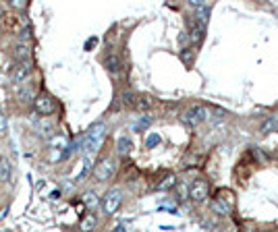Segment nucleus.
<instances>
[{
  "label": "nucleus",
  "instance_id": "f257e3e1",
  "mask_svg": "<svg viewBox=\"0 0 278 232\" xmlns=\"http://www.w3.org/2000/svg\"><path fill=\"white\" fill-rule=\"evenodd\" d=\"M104 133H106V125H104V123H94V125L87 129V133H85V137H83V151L87 153V158L94 156V153L100 149V145H102V141H104Z\"/></svg>",
  "mask_w": 278,
  "mask_h": 232
},
{
  "label": "nucleus",
  "instance_id": "f03ea898",
  "mask_svg": "<svg viewBox=\"0 0 278 232\" xmlns=\"http://www.w3.org/2000/svg\"><path fill=\"white\" fill-rule=\"evenodd\" d=\"M212 211L218 214V216H231L233 214V207H235V193L229 191V189H222L214 195L212 203H210Z\"/></svg>",
  "mask_w": 278,
  "mask_h": 232
},
{
  "label": "nucleus",
  "instance_id": "7ed1b4c3",
  "mask_svg": "<svg viewBox=\"0 0 278 232\" xmlns=\"http://www.w3.org/2000/svg\"><path fill=\"white\" fill-rule=\"evenodd\" d=\"M208 116H210V108H206L201 104H195L185 112V123H189L191 127H197V125L208 121Z\"/></svg>",
  "mask_w": 278,
  "mask_h": 232
},
{
  "label": "nucleus",
  "instance_id": "20e7f679",
  "mask_svg": "<svg viewBox=\"0 0 278 232\" xmlns=\"http://www.w3.org/2000/svg\"><path fill=\"white\" fill-rule=\"evenodd\" d=\"M121 203H123V193L119 189H110L102 199V209L106 214H115L121 207Z\"/></svg>",
  "mask_w": 278,
  "mask_h": 232
},
{
  "label": "nucleus",
  "instance_id": "39448f33",
  "mask_svg": "<svg viewBox=\"0 0 278 232\" xmlns=\"http://www.w3.org/2000/svg\"><path fill=\"white\" fill-rule=\"evenodd\" d=\"M208 193H210V183L206 179H195L187 195L191 197V201H197L199 203V201H206Z\"/></svg>",
  "mask_w": 278,
  "mask_h": 232
},
{
  "label": "nucleus",
  "instance_id": "423d86ee",
  "mask_svg": "<svg viewBox=\"0 0 278 232\" xmlns=\"http://www.w3.org/2000/svg\"><path fill=\"white\" fill-rule=\"evenodd\" d=\"M94 174H96V179L98 181H108V179H113V174H115V160L113 158H106L102 160L96 168H94Z\"/></svg>",
  "mask_w": 278,
  "mask_h": 232
},
{
  "label": "nucleus",
  "instance_id": "0eeeda50",
  "mask_svg": "<svg viewBox=\"0 0 278 232\" xmlns=\"http://www.w3.org/2000/svg\"><path fill=\"white\" fill-rule=\"evenodd\" d=\"M191 9L195 11V23H199V25H203V27H206L212 5H206V3H199V0H195V3H191Z\"/></svg>",
  "mask_w": 278,
  "mask_h": 232
},
{
  "label": "nucleus",
  "instance_id": "6e6552de",
  "mask_svg": "<svg viewBox=\"0 0 278 232\" xmlns=\"http://www.w3.org/2000/svg\"><path fill=\"white\" fill-rule=\"evenodd\" d=\"M31 75V61H25V63H17L15 67H13V81L15 83H21V81H25L27 77Z\"/></svg>",
  "mask_w": 278,
  "mask_h": 232
},
{
  "label": "nucleus",
  "instance_id": "1a4fd4ad",
  "mask_svg": "<svg viewBox=\"0 0 278 232\" xmlns=\"http://www.w3.org/2000/svg\"><path fill=\"white\" fill-rule=\"evenodd\" d=\"M35 110L40 114H52L54 110H57V104H54V100L50 95H40L35 100Z\"/></svg>",
  "mask_w": 278,
  "mask_h": 232
},
{
  "label": "nucleus",
  "instance_id": "9d476101",
  "mask_svg": "<svg viewBox=\"0 0 278 232\" xmlns=\"http://www.w3.org/2000/svg\"><path fill=\"white\" fill-rule=\"evenodd\" d=\"M31 123H33V127L38 131V135H42V137H52L54 135V123L50 119H40V121H31Z\"/></svg>",
  "mask_w": 278,
  "mask_h": 232
},
{
  "label": "nucleus",
  "instance_id": "9b49d317",
  "mask_svg": "<svg viewBox=\"0 0 278 232\" xmlns=\"http://www.w3.org/2000/svg\"><path fill=\"white\" fill-rule=\"evenodd\" d=\"M104 67L108 69V73H113V75H119L123 71V63H121V58L117 54H108L104 58Z\"/></svg>",
  "mask_w": 278,
  "mask_h": 232
},
{
  "label": "nucleus",
  "instance_id": "f8f14e48",
  "mask_svg": "<svg viewBox=\"0 0 278 232\" xmlns=\"http://www.w3.org/2000/svg\"><path fill=\"white\" fill-rule=\"evenodd\" d=\"M203 35H206V27L193 21L191 27H189V42H191L193 46H199V44L203 42Z\"/></svg>",
  "mask_w": 278,
  "mask_h": 232
},
{
  "label": "nucleus",
  "instance_id": "ddd939ff",
  "mask_svg": "<svg viewBox=\"0 0 278 232\" xmlns=\"http://www.w3.org/2000/svg\"><path fill=\"white\" fill-rule=\"evenodd\" d=\"M29 54H31V48L27 42H19L15 46V58H17V63H25L29 61Z\"/></svg>",
  "mask_w": 278,
  "mask_h": 232
},
{
  "label": "nucleus",
  "instance_id": "4468645a",
  "mask_svg": "<svg viewBox=\"0 0 278 232\" xmlns=\"http://www.w3.org/2000/svg\"><path fill=\"white\" fill-rule=\"evenodd\" d=\"M67 143H69L67 135H52V137H50V147H52V151H65V149H67Z\"/></svg>",
  "mask_w": 278,
  "mask_h": 232
},
{
  "label": "nucleus",
  "instance_id": "2eb2a0df",
  "mask_svg": "<svg viewBox=\"0 0 278 232\" xmlns=\"http://www.w3.org/2000/svg\"><path fill=\"white\" fill-rule=\"evenodd\" d=\"M117 151H119L121 156H129V153L133 151V141H131L127 135L119 137V141H117Z\"/></svg>",
  "mask_w": 278,
  "mask_h": 232
},
{
  "label": "nucleus",
  "instance_id": "dca6fc26",
  "mask_svg": "<svg viewBox=\"0 0 278 232\" xmlns=\"http://www.w3.org/2000/svg\"><path fill=\"white\" fill-rule=\"evenodd\" d=\"M13 177V168H11V162L7 158H0V181H11Z\"/></svg>",
  "mask_w": 278,
  "mask_h": 232
},
{
  "label": "nucleus",
  "instance_id": "f3484780",
  "mask_svg": "<svg viewBox=\"0 0 278 232\" xmlns=\"http://www.w3.org/2000/svg\"><path fill=\"white\" fill-rule=\"evenodd\" d=\"M278 129V119H276V116H268V119L262 123V133L264 135H268V133H272V131H276Z\"/></svg>",
  "mask_w": 278,
  "mask_h": 232
},
{
  "label": "nucleus",
  "instance_id": "a211bd4d",
  "mask_svg": "<svg viewBox=\"0 0 278 232\" xmlns=\"http://www.w3.org/2000/svg\"><path fill=\"white\" fill-rule=\"evenodd\" d=\"M96 224H98L96 214H87V216L81 220V230H83V232H91V230L96 228Z\"/></svg>",
  "mask_w": 278,
  "mask_h": 232
},
{
  "label": "nucleus",
  "instance_id": "6ab92c4d",
  "mask_svg": "<svg viewBox=\"0 0 278 232\" xmlns=\"http://www.w3.org/2000/svg\"><path fill=\"white\" fill-rule=\"evenodd\" d=\"M175 183H177V179H175V174H169L160 185H158V191H169V189H173L175 187Z\"/></svg>",
  "mask_w": 278,
  "mask_h": 232
},
{
  "label": "nucleus",
  "instance_id": "aec40b11",
  "mask_svg": "<svg viewBox=\"0 0 278 232\" xmlns=\"http://www.w3.org/2000/svg\"><path fill=\"white\" fill-rule=\"evenodd\" d=\"M89 168H91V158H83V162H81V170H79V174H77V181H81V179H85L87 177V172H89Z\"/></svg>",
  "mask_w": 278,
  "mask_h": 232
},
{
  "label": "nucleus",
  "instance_id": "412c9836",
  "mask_svg": "<svg viewBox=\"0 0 278 232\" xmlns=\"http://www.w3.org/2000/svg\"><path fill=\"white\" fill-rule=\"evenodd\" d=\"M83 203H85V207L94 209V207L100 203V199H98V195H96V193H91V191H89V193H85V195H83Z\"/></svg>",
  "mask_w": 278,
  "mask_h": 232
},
{
  "label": "nucleus",
  "instance_id": "4be33fe9",
  "mask_svg": "<svg viewBox=\"0 0 278 232\" xmlns=\"http://www.w3.org/2000/svg\"><path fill=\"white\" fill-rule=\"evenodd\" d=\"M19 98H21L23 102H31V100H33V85L21 87V89H19Z\"/></svg>",
  "mask_w": 278,
  "mask_h": 232
},
{
  "label": "nucleus",
  "instance_id": "5701e85b",
  "mask_svg": "<svg viewBox=\"0 0 278 232\" xmlns=\"http://www.w3.org/2000/svg\"><path fill=\"white\" fill-rule=\"evenodd\" d=\"M135 108H137V110H150V108H152V100L145 98V95H143V98H137V100H135Z\"/></svg>",
  "mask_w": 278,
  "mask_h": 232
},
{
  "label": "nucleus",
  "instance_id": "b1692460",
  "mask_svg": "<svg viewBox=\"0 0 278 232\" xmlns=\"http://www.w3.org/2000/svg\"><path fill=\"white\" fill-rule=\"evenodd\" d=\"M160 143V135H150L147 139H145V145L147 147H154V145H158Z\"/></svg>",
  "mask_w": 278,
  "mask_h": 232
},
{
  "label": "nucleus",
  "instance_id": "393cba45",
  "mask_svg": "<svg viewBox=\"0 0 278 232\" xmlns=\"http://www.w3.org/2000/svg\"><path fill=\"white\" fill-rule=\"evenodd\" d=\"M150 123H152V119H150V116H143V119H141V121L135 125V129H145Z\"/></svg>",
  "mask_w": 278,
  "mask_h": 232
},
{
  "label": "nucleus",
  "instance_id": "a878e982",
  "mask_svg": "<svg viewBox=\"0 0 278 232\" xmlns=\"http://www.w3.org/2000/svg\"><path fill=\"white\" fill-rule=\"evenodd\" d=\"M7 129V119H5V114L0 112V131H5Z\"/></svg>",
  "mask_w": 278,
  "mask_h": 232
},
{
  "label": "nucleus",
  "instance_id": "bb28decb",
  "mask_svg": "<svg viewBox=\"0 0 278 232\" xmlns=\"http://www.w3.org/2000/svg\"><path fill=\"white\" fill-rule=\"evenodd\" d=\"M11 5H13L15 9H17V7H19V9H23V7H25V3H21V0H13V3H11Z\"/></svg>",
  "mask_w": 278,
  "mask_h": 232
},
{
  "label": "nucleus",
  "instance_id": "cd10ccee",
  "mask_svg": "<svg viewBox=\"0 0 278 232\" xmlns=\"http://www.w3.org/2000/svg\"><path fill=\"white\" fill-rule=\"evenodd\" d=\"M0 17H3V7H0Z\"/></svg>",
  "mask_w": 278,
  "mask_h": 232
}]
</instances>
